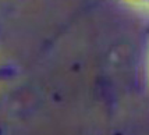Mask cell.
Listing matches in <instances>:
<instances>
[{
  "mask_svg": "<svg viewBox=\"0 0 149 135\" xmlns=\"http://www.w3.org/2000/svg\"><path fill=\"white\" fill-rule=\"evenodd\" d=\"M14 74H15L14 67H11V65H8V64H0V82L13 78Z\"/></svg>",
  "mask_w": 149,
  "mask_h": 135,
  "instance_id": "obj_1",
  "label": "cell"
},
{
  "mask_svg": "<svg viewBox=\"0 0 149 135\" xmlns=\"http://www.w3.org/2000/svg\"><path fill=\"white\" fill-rule=\"evenodd\" d=\"M125 1L132 4V6L138 7V8H141V10L149 11V0H125Z\"/></svg>",
  "mask_w": 149,
  "mask_h": 135,
  "instance_id": "obj_2",
  "label": "cell"
}]
</instances>
